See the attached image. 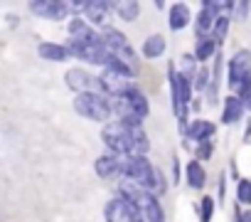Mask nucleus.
Instances as JSON below:
<instances>
[{
  "label": "nucleus",
  "instance_id": "17",
  "mask_svg": "<svg viewBox=\"0 0 251 222\" xmlns=\"http://www.w3.org/2000/svg\"><path fill=\"white\" fill-rule=\"evenodd\" d=\"M165 52V37L163 35H151L148 40H146V45H143V55L148 57V59H155V57H160Z\"/></svg>",
  "mask_w": 251,
  "mask_h": 222
},
{
  "label": "nucleus",
  "instance_id": "16",
  "mask_svg": "<svg viewBox=\"0 0 251 222\" xmlns=\"http://www.w3.org/2000/svg\"><path fill=\"white\" fill-rule=\"evenodd\" d=\"M111 8L126 20V23H131V20H136L138 18V13H141V5L138 3H133V0H123V3H111Z\"/></svg>",
  "mask_w": 251,
  "mask_h": 222
},
{
  "label": "nucleus",
  "instance_id": "2",
  "mask_svg": "<svg viewBox=\"0 0 251 222\" xmlns=\"http://www.w3.org/2000/svg\"><path fill=\"white\" fill-rule=\"evenodd\" d=\"M229 84L236 89V96L251 94V52L239 50L229 62Z\"/></svg>",
  "mask_w": 251,
  "mask_h": 222
},
{
  "label": "nucleus",
  "instance_id": "20",
  "mask_svg": "<svg viewBox=\"0 0 251 222\" xmlns=\"http://www.w3.org/2000/svg\"><path fill=\"white\" fill-rule=\"evenodd\" d=\"M214 47H217V40H214L212 35H202V37H197V59H207V57H212Z\"/></svg>",
  "mask_w": 251,
  "mask_h": 222
},
{
  "label": "nucleus",
  "instance_id": "28",
  "mask_svg": "<svg viewBox=\"0 0 251 222\" xmlns=\"http://www.w3.org/2000/svg\"><path fill=\"white\" fill-rule=\"evenodd\" d=\"M244 217H246V222H251V212H246V215H244Z\"/></svg>",
  "mask_w": 251,
  "mask_h": 222
},
{
  "label": "nucleus",
  "instance_id": "24",
  "mask_svg": "<svg viewBox=\"0 0 251 222\" xmlns=\"http://www.w3.org/2000/svg\"><path fill=\"white\" fill-rule=\"evenodd\" d=\"M251 3H234V13H236V20H244L246 13H249Z\"/></svg>",
  "mask_w": 251,
  "mask_h": 222
},
{
  "label": "nucleus",
  "instance_id": "6",
  "mask_svg": "<svg viewBox=\"0 0 251 222\" xmlns=\"http://www.w3.org/2000/svg\"><path fill=\"white\" fill-rule=\"evenodd\" d=\"M67 86L74 89L76 94H91L94 89L101 91V82L84 69H69L67 72Z\"/></svg>",
  "mask_w": 251,
  "mask_h": 222
},
{
  "label": "nucleus",
  "instance_id": "9",
  "mask_svg": "<svg viewBox=\"0 0 251 222\" xmlns=\"http://www.w3.org/2000/svg\"><path fill=\"white\" fill-rule=\"evenodd\" d=\"M30 10L40 18H47V20H62L69 10L67 3H57V0H42V3H30Z\"/></svg>",
  "mask_w": 251,
  "mask_h": 222
},
{
  "label": "nucleus",
  "instance_id": "21",
  "mask_svg": "<svg viewBox=\"0 0 251 222\" xmlns=\"http://www.w3.org/2000/svg\"><path fill=\"white\" fill-rule=\"evenodd\" d=\"M226 30H229V18H226V15H219V18H217V25H214V30H212V37H214L217 42H222V40L226 37Z\"/></svg>",
  "mask_w": 251,
  "mask_h": 222
},
{
  "label": "nucleus",
  "instance_id": "5",
  "mask_svg": "<svg viewBox=\"0 0 251 222\" xmlns=\"http://www.w3.org/2000/svg\"><path fill=\"white\" fill-rule=\"evenodd\" d=\"M106 222H146V217L138 205L123 197H113L106 205Z\"/></svg>",
  "mask_w": 251,
  "mask_h": 222
},
{
  "label": "nucleus",
  "instance_id": "3",
  "mask_svg": "<svg viewBox=\"0 0 251 222\" xmlns=\"http://www.w3.org/2000/svg\"><path fill=\"white\" fill-rule=\"evenodd\" d=\"M101 42H103V47L108 50V55H111V57L121 59L123 64H128L133 72L138 69V57H136L133 47L128 45V40H126V35H123V32H118V30L108 28V30L101 35Z\"/></svg>",
  "mask_w": 251,
  "mask_h": 222
},
{
  "label": "nucleus",
  "instance_id": "13",
  "mask_svg": "<svg viewBox=\"0 0 251 222\" xmlns=\"http://www.w3.org/2000/svg\"><path fill=\"white\" fill-rule=\"evenodd\" d=\"M241 114H244V101L239 99V96H229L226 99V104H224V124H234V121H239L241 119Z\"/></svg>",
  "mask_w": 251,
  "mask_h": 222
},
{
  "label": "nucleus",
  "instance_id": "7",
  "mask_svg": "<svg viewBox=\"0 0 251 222\" xmlns=\"http://www.w3.org/2000/svg\"><path fill=\"white\" fill-rule=\"evenodd\" d=\"M173 96H175V111H177V119H185V106L192 96V86L187 82L185 74H175L173 72Z\"/></svg>",
  "mask_w": 251,
  "mask_h": 222
},
{
  "label": "nucleus",
  "instance_id": "25",
  "mask_svg": "<svg viewBox=\"0 0 251 222\" xmlns=\"http://www.w3.org/2000/svg\"><path fill=\"white\" fill-rule=\"evenodd\" d=\"M209 153H212V143H209V141L200 143V151H197V156H200V158H209Z\"/></svg>",
  "mask_w": 251,
  "mask_h": 222
},
{
  "label": "nucleus",
  "instance_id": "26",
  "mask_svg": "<svg viewBox=\"0 0 251 222\" xmlns=\"http://www.w3.org/2000/svg\"><path fill=\"white\" fill-rule=\"evenodd\" d=\"M195 84H197V89H202V86L207 84V72H204V69H202V72L197 74V79H195Z\"/></svg>",
  "mask_w": 251,
  "mask_h": 222
},
{
  "label": "nucleus",
  "instance_id": "22",
  "mask_svg": "<svg viewBox=\"0 0 251 222\" xmlns=\"http://www.w3.org/2000/svg\"><path fill=\"white\" fill-rule=\"evenodd\" d=\"M236 195H239V202L249 205V202H251V180H241V183H239Z\"/></svg>",
  "mask_w": 251,
  "mask_h": 222
},
{
  "label": "nucleus",
  "instance_id": "23",
  "mask_svg": "<svg viewBox=\"0 0 251 222\" xmlns=\"http://www.w3.org/2000/svg\"><path fill=\"white\" fill-rule=\"evenodd\" d=\"M212 207H214L212 197H204V200H202V222H209V217H212Z\"/></svg>",
  "mask_w": 251,
  "mask_h": 222
},
{
  "label": "nucleus",
  "instance_id": "4",
  "mask_svg": "<svg viewBox=\"0 0 251 222\" xmlns=\"http://www.w3.org/2000/svg\"><path fill=\"white\" fill-rule=\"evenodd\" d=\"M74 109L79 111V116H86L91 121H106L111 116V111H113L111 104L101 94H96V91H91V94H76Z\"/></svg>",
  "mask_w": 251,
  "mask_h": 222
},
{
  "label": "nucleus",
  "instance_id": "10",
  "mask_svg": "<svg viewBox=\"0 0 251 222\" xmlns=\"http://www.w3.org/2000/svg\"><path fill=\"white\" fill-rule=\"evenodd\" d=\"M69 32H72V40H79V42H89V45L101 42V37H99L81 18H74V20L69 23Z\"/></svg>",
  "mask_w": 251,
  "mask_h": 222
},
{
  "label": "nucleus",
  "instance_id": "19",
  "mask_svg": "<svg viewBox=\"0 0 251 222\" xmlns=\"http://www.w3.org/2000/svg\"><path fill=\"white\" fill-rule=\"evenodd\" d=\"M187 180H190L192 188H204L207 175H204V168H202L197 161H192V163L187 166Z\"/></svg>",
  "mask_w": 251,
  "mask_h": 222
},
{
  "label": "nucleus",
  "instance_id": "14",
  "mask_svg": "<svg viewBox=\"0 0 251 222\" xmlns=\"http://www.w3.org/2000/svg\"><path fill=\"white\" fill-rule=\"evenodd\" d=\"M190 23V8L185 3H175L170 8V28L173 30H182Z\"/></svg>",
  "mask_w": 251,
  "mask_h": 222
},
{
  "label": "nucleus",
  "instance_id": "8",
  "mask_svg": "<svg viewBox=\"0 0 251 222\" xmlns=\"http://www.w3.org/2000/svg\"><path fill=\"white\" fill-rule=\"evenodd\" d=\"M126 158L128 156H101L96 161V173L101 178H116V175H126Z\"/></svg>",
  "mask_w": 251,
  "mask_h": 222
},
{
  "label": "nucleus",
  "instance_id": "12",
  "mask_svg": "<svg viewBox=\"0 0 251 222\" xmlns=\"http://www.w3.org/2000/svg\"><path fill=\"white\" fill-rule=\"evenodd\" d=\"M123 96L128 99V104H131V109L136 111V116H138V119H146V116H148L151 106H148V99L143 96V91H138V89L133 86L128 94H123Z\"/></svg>",
  "mask_w": 251,
  "mask_h": 222
},
{
  "label": "nucleus",
  "instance_id": "1",
  "mask_svg": "<svg viewBox=\"0 0 251 222\" xmlns=\"http://www.w3.org/2000/svg\"><path fill=\"white\" fill-rule=\"evenodd\" d=\"M126 178L138 183L141 188L151 190L153 195H163L165 193V180L163 173L155 170L146 156H128L126 158Z\"/></svg>",
  "mask_w": 251,
  "mask_h": 222
},
{
  "label": "nucleus",
  "instance_id": "11",
  "mask_svg": "<svg viewBox=\"0 0 251 222\" xmlns=\"http://www.w3.org/2000/svg\"><path fill=\"white\" fill-rule=\"evenodd\" d=\"M37 52H40V57H45V59H50V62H64V59H69V50H67L64 45L42 42V45L37 47Z\"/></svg>",
  "mask_w": 251,
  "mask_h": 222
},
{
  "label": "nucleus",
  "instance_id": "27",
  "mask_svg": "<svg viewBox=\"0 0 251 222\" xmlns=\"http://www.w3.org/2000/svg\"><path fill=\"white\" fill-rule=\"evenodd\" d=\"M241 101H244V106H249V109H251V94H246V96H241Z\"/></svg>",
  "mask_w": 251,
  "mask_h": 222
},
{
  "label": "nucleus",
  "instance_id": "15",
  "mask_svg": "<svg viewBox=\"0 0 251 222\" xmlns=\"http://www.w3.org/2000/svg\"><path fill=\"white\" fill-rule=\"evenodd\" d=\"M214 134V124L212 121H195L190 129H187V136L190 139H195L197 143H204V141H209V136Z\"/></svg>",
  "mask_w": 251,
  "mask_h": 222
},
{
  "label": "nucleus",
  "instance_id": "18",
  "mask_svg": "<svg viewBox=\"0 0 251 222\" xmlns=\"http://www.w3.org/2000/svg\"><path fill=\"white\" fill-rule=\"evenodd\" d=\"M106 10H111V3H84V13L91 23H103L106 20Z\"/></svg>",
  "mask_w": 251,
  "mask_h": 222
}]
</instances>
